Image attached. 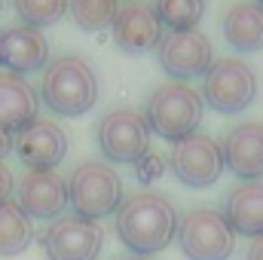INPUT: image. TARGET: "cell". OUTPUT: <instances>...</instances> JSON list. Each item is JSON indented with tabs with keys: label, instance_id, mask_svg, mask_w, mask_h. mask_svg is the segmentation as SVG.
Here are the masks:
<instances>
[{
	"label": "cell",
	"instance_id": "obj_28",
	"mask_svg": "<svg viewBox=\"0 0 263 260\" xmlns=\"http://www.w3.org/2000/svg\"><path fill=\"white\" fill-rule=\"evenodd\" d=\"M0 65H3V52H0Z\"/></svg>",
	"mask_w": 263,
	"mask_h": 260
},
{
	"label": "cell",
	"instance_id": "obj_11",
	"mask_svg": "<svg viewBox=\"0 0 263 260\" xmlns=\"http://www.w3.org/2000/svg\"><path fill=\"white\" fill-rule=\"evenodd\" d=\"M12 150L31 172H52L67 153V135L52 120H34L15 132Z\"/></svg>",
	"mask_w": 263,
	"mask_h": 260
},
{
	"label": "cell",
	"instance_id": "obj_29",
	"mask_svg": "<svg viewBox=\"0 0 263 260\" xmlns=\"http://www.w3.org/2000/svg\"><path fill=\"white\" fill-rule=\"evenodd\" d=\"M0 3H3V0H0Z\"/></svg>",
	"mask_w": 263,
	"mask_h": 260
},
{
	"label": "cell",
	"instance_id": "obj_27",
	"mask_svg": "<svg viewBox=\"0 0 263 260\" xmlns=\"http://www.w3.org/2000/svg\"><path fill=\"white\" fill-rule=\"evenodd\" d=\"M257 6H260V9H263V0H257Z\"/></svg>",
	"mask_w": 263,
	"mask_h": 260
},
{
	"label": "cell",
	"instance_id": "obj_8",
	"mask_svg": "<svg viewBox=\"0 0 263 260\" xmlns=\"http://www.w3.org/2000/svg\"><path fill=\"white\" fill-rule=\"evenodd\" d=\"M175 178L187 187H208L220 178L223 172V147L211 135H190L175 144L172 159H168Z\"/></svg>",
	"mask_w": 263,
	"mask_h": 260
},
{
	"label": "cell",
	"instance_id": "obj_14",
	"mask_svg": "<svg viewBox=\"0 0 263 260\" xmlns=\"http://www.w3.org/2000/svg\"><path fill=\"white\" fill-rule=\"evenodd\" d=\"M0 52H3V65L9 67V73L22 77V73H34L46 65L49 43L40 34V28L18 25L0 34Z\"/></svg>",
	"mask_w": 263,
	"mask_h": 260
},
{
	"label": "cell",
	"instance_id": "obj_10",
	"mask_svg": "<svg viewBox=\"0 0 263 260\" xmlns=\"http://www.w3.org/2000/svg\"><path fill=\"white\" fill-rule=\"evenodd\" d=\"M156 59L168 77L190 80L214 65V49H211V40L196 28L193 31H168V34H162V40L156 46Z\"/></svg>",
	"mask_w": 263,
	"mask_h": 260
},
{
	"label": "cell",
	"instance_id": "obj_25",
	"mask_svg": "<svg viewBox=\"0 0 263 260\" xmlns=\"http://www.w3.org/2000/svg\"><path fill=\"white\" fill-rule=\"evenodd\" d=\"M9 147H12V138H9L6 132H0V159L9 153Z\"/></svg>",
	"mask_w": 263,
	"mask_h": 260
},
{
	"label": "cell",
	"instance_id": "obj_23",
	"mask_svg": "<svg viewBox=\"0 0 263 260\" xmlns=\"http://www.w3.org/2000/svg\"><path fill=\"white\" fill-rule=\"evenodd\" d=\"M12 187H15V184H12V172H9V169L0 162V205H3V202H9Z\"/></svg>",
	"mask_w": 263,
	"mask_h": 260
},
{
	"label": "cell",
	"instance_id": "obj_13",
	"mask_svg": "<svg viewBox=\"0 0 263 260\" xmlns=\"http://www.w3.org/2000/svg\"><path fill=\"white\" fill-rule=\"evenodd\" d=\"M28 217L52 220L67 208V181L55 172H28L18 181V202Z\"/></svg>",
	"mask_w": 263,
	"mask_h": 260
},
{
	"label": "cell",
	"instance_id": "obj_15",
	"mask_svg": "<svg viewBox=\"0 0 263 260\" xmlns=\"http://www.w3.org/2000/svg\"><path fill=\"white\" fill-rule=\"evenodd\" d=\"M223 162L245 181L263 175V123H239L227 132Z\"/></svg>",
	"mask_w": 263,
	"mask_h": 260
},
{
	"label": "cell",
	"instance_id": "obj_20",
	"mask_svg": "<svg viewBox=\"0 0 263 260\" xmlns=\"http://www.w3.org/2000/svg\"><path fill=\"white\" fill-rule=\"evenodd\" d=\"M153 12L168 31H193L205 12V0H153Z\"/></svg>",
	"mask_w": 263,
	"mask_h": 260
},
{
	"label": "cell",
	"instance_id": "obj_4",
	"mask_svg": "<svg viewBox=\"0 0 263 260\" xmlns=\"http://www.w3.org/2000/svg\"><path fill=\"white\" fill-rule=\"evenodd\" d=\"M67 202L86 220L107 217L123 205V181L104 162H83L67 178Z\"/></svg>",
	"mask_w": 263,
	"mask_h": 260
},
{
	"label": "cell",
	"instance_id": "obj_7",
	"mask_svg": "<svg viewBox=\"0 0 263 260\" xmlns=\"http://www.w3.org/2000/svg\"><path fill=\"white\" fill-rule=\"evenodd\" d=\"M98 147L110 162H138L150 153V126L147 117L135 107H120L101 117Z\"/></svg>",
	"mask_w": 263,
	"mask_h": 260
},
{
	"label": "cell",
	"instance_id": "obj_1",
	"mask_svg": "<svg viewBox=\"0 0 263 260\" xmlns=\"http://www.w3.org/2000/svg\"><path fill=\"white\" fill-rule=\"evenodd\" d=\"M178 224H181V217L168 196L135 193L120 205L117 236L129 251L147 257V254L168 248V242L178 236Z\"/></svg>",
	"mask_w": 263,
	"mask_h": 260
},
{
	"label": "cell",
	"instance_id": "obj_26",
	"mask_svg": "<svg viewBox=\"0 0 263 260\" xmlns=\"http://www.w3.org/2000/svg\"><path fill=\"white\" fill-rule=\"evenodd\" d=\"M123 260H150V257H141V254H132V257H123Z\"/></svg>",
	"mask_w": 263,
	"mask_h": 260
},
{
	"label": "cell",
	"instance_id": "obj_12",
	"mask_svg": "<svg viewBox=\"0 0 263 260\" xmlns=\"http://www.w3.org/2000/svg\"><path fill=\"white\" fill-rule=\"evenodd\" d=\"M110 28H114V43L123 52H147V49L159 46V40H162V22L156 18L153 6L144 0L123 3Z\"/></svg>",
	"mask_w": 263,
	"mask_h": 260
},
{
	"label": "cell",
	"instance_id": "obj_18",
	"mask_svg": "<svg viewBox=\"0 0 263 260\" xmlns=\"http://www.w3.org/2000/svg\"><path fill=\"white\" fill-rule=\"evenodd\" d=\"M223 37L239 52H257L263 49V9L257 3H233L223 12Z\"/></svg>",
	"mask_w": 263,
	"mask_h": 260
},
{
	"label": "cell",
	"instance_id": "obj_5",
	"mask_svg": "<svg viewBox=\"0 0 263 260\" xmlns=\"http://www.w3.org/2000/svg\"><path fill=\"white\" fill-rule=\"evenodd\" d=\"M178 242L190 260H227L236 248V233L223 211L193 208L178 224Z\"/></svg>",
	"mask_w": 263,
	"mask_h": 260
},
{
	"label": "cell",
	"instance_id": "obj_6",
	"mask_svg": "<svg viewBox=\"0 0 263 260\" xmlns=\"http://www.w3.org/2000/svg\"><path fill=\"white\" fill-rule=\"evenodd\" d=\"M202 95L217 114H236L254 101L257 77L242 59H214V65L205 70Z\"/></svg>",
	"mask_w": 263,
	"mask_h": 260
},
{
	"label": "cell",
	"instance_id": "obj_16",
	"mask_svg": "<svg viewBox=\"0 0 263 260\" xmlns=\"http://www.w3.org/2000/svg\"><path fill=\"white\" fill-rule=\"evenodd\" d=\"M37 92L15 73H0V132L15 135L37 120Z\"/></svg>",
	"mask_w": 263,
	"mask_h": 260
},
{
	"label": "cell",
	"instance_id": "obj_24",
	"mask_svg": "<svg viewBox=\"0 0 263 260\" xmlns=\"http://www.w3.org/2000/svg\"><path fill=\"white\" fill-rule=\"evenodd\" d=\"M245 260H263V236H257L254 242H251V248H248V257Z\"/></svg>",
	"mask_w": 263,
	"mask_h": 260
},
{
	"label": "cell",
	"instance_id": "obj_17",
	"mask_svg": "<svg viewBox=\"0 0 263 260\" xmlns=\"http://www.w3.org/2000/svg\"><path fill=\"white\" fill-rule=\"evenodd\" d=\"M223 217L233 233L242 236H263V181H242L233 187L223 202Z\"/></svg>",
	"mask_w": 263,
	"mask_h": 260
},
{
	"label": "cell",
	"instance_id": "obj_3",
	"mask_svg": "<svg viewBox=\"0 0 263 260\" xmlns=\"http://www.w3.org/2000/svg\"><path fill=\"white\" fill-rule=\"evenodd\" d=\"M150 132L162 135L165 141H184L196 135L202 123V95L187 83H162L144 107Z\"/></svg>",
	"mask_w": 263,
	"mask_h": 260
},
{
	"label": "cell",
	"instance_id": "obj_22",
	"mask_svg": "<svg viewBox=\"0 0 263 260\" xmlns=\"http://www.w3.org/2000/svg\"><path fill=\"white\" fill-rule=\"evenodd\" d=\"M28 28H46L67 12V0H12Z\"/></svg>",
	"mask_w": 263,
	"mask_h": 260
},
{
	"label": "cell",
	"instance_id": "obj_21",
	"mask_svg": "<svg viewBox=\"0 0 263 260\" xmlns=\"http://www.w3.org/2000/svg\"><path fill=\"white\" fill-rule=\"evenodd\" d=\"M120 0H70V15L83 31H104L114 25Z\"/></svg>",
	"mask_w": 263,
	"mask_h": 260
},
{
	"label": "cell",
	"instance_id": "obj_9",
	"mask_svg": "<svg viewBox=\"0 0 263 260\" xmlns=\"http://www.w3.org/2000/svg\"><path fill=\"white\" fill-rule=\"evenodd\" d=\"M104 245V230L98 220H86L80 214L59 217L43 233V251L49 260H95Z\"/></svg>",
	"mask_w": 263,
	"mask_h": 260
},
{
	"label": "cell",
	"instance_id": "obj_2",
	"mask_svg": "<svg viewBox=\"0 0 263 260\" xmlns=\"http://www.w3.org/2000/svg\"><path fill=\"white\" fill-rule=\"evenodd\" d=\"M40 95L46 101L49 110H55L59 117H80L86 114L95 98H98V80L95 70L77 55L55 59L43 73V86Z\"/></svg>",
	"mask_w": 263,
	"mask_h": 260
},
{
	"label": "cell",
	"instance_id": "obj_19",
	"mask_svg": "<svg viewBox=\"0 0 263 260\" xmlns=\"http://www.w3.org/2000/svg\"><path fill=\"white\" fill-rule=\"evenodd\" d=\"M31 239H34L31 217L15 202H3L0 205V257L22 254L31 245Z\"/></svg>",
	"mask_w": 263,
	"mask_h": 260
}]
</instances>
